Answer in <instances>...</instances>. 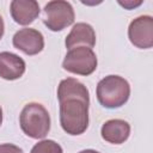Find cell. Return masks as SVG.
<instances>
[{
	"label": "cell",
	"instance_id": "obj_10",
	"mask_svg": "<svg viewBox=\"0 0 153 153\" xmlns=\"http://www.w3.org/2000/svg\"><path fill=\"white\" fill-rule=\"evenodd\" d=\"M100 135L103 140L112 145L124 143L130 135V124L120 118H114L106 121L100 129Z\"/></svg>",
	"mask_w": 153,
	"mask_h": 153
},
{
	"label": "cell",
	"instance_id": "obj_12",
	"mask_svg": "<svg viewBox=\"0 0 153 153\" xmlns=\"http://www.w3.org/2000/svg\"><path fill=\"white\" fill-rule=\"evenodd\" d=\"M30 153H63V149L54 140H42L31 148Z\"/></svg>",
	"mask_w": 153,
	"mask_h": 153
},
{
	"label": "cell",
	"instance_id": "obj_2",
	"mask_svg": "<svg viewBox=\"0 0 153 153\" xmlns=\"http://www.w3.org/2000/svg\"><path fill=\"white\" fill-rule=\"evenodd\" d=\"M96 94L102 106L106 109H117L128 102L130 85L120 75H108L97 84Z\"/></svg>",
	"mask_w": 153,
	"mask_h": 153
},
{
	"label": "cell",
	"instance_id": "obj_7",
	"mask_svg": "<svg viewBox=\"0 0 153 153\" xmlns=\"http://www.w3.org/2000/svg\"><path fill=\"white\" fill-rule=\"evenodd\" d=\"M13 47L26 55H37L44 48L43 35L32 27H24L18 30L12 38Z\"/></svg>",
	"mask_w": 153,
	"mask_h": 153
},
{
	"label": "cell",
	"instance_id": "obj_15",
	"mask_svg": "<svg viewBox=\"0 0 153 153\" xmlns=\"http://www.w3.org/2000/svg\"><path fill=\"white\" fill-rule=\"evenodd\" d=\"M4 32H5V24H4V19H2V17L0 16V39L2 38Z\"/></svg>",
	"mask_w": 153,
	"mask_h": 153
},
{
	"label": "cell",
	"instance_id": "obj_8",
	"mask_svg": "<svg viewBox=\"0 0 153 153\" xmlns=\"http://www.w3.org/2000/svg\"><path fill=\"white\" fill-rule=\"evenodd\" d=\"M65 44L67 49H73L78 47H86L92 49L96 44L94 29L87 23L74 24L71 32L66 37Z\"/></svg>",
	"mask_w": 153,
	"mask_h": 153
},
{
	"label": "cell",
	"instance_id": "obj_1",
	"mask_svg": "<svg viewBox=\"0 0 153 153\" xmlns=\"http://www.w3.org/2000/svg\"><path fill=\"white\" fill-rule=\"evenodd\" d=\"M60 124L69 135H81L88 127L90 93L87 87L74 78L60 81L57 86Z\"/></svg>",
	"mask_w": 153,
	"mask_h": 153
},
{
	"label": "cell",
	"instance_id": "obj_17",
	"mask_svg": "<svg viewBox=\"0 0 153 153\" xmlns=\"http://www.w3.org/2000/svg\"><path fill=\"white\" fill-rule=\"evenodd\" d=\"M2 124V109H1V106H0V126Z\"/></svg>",
	"mask_w": 153,
	"mask_h": 153
},
{
	"label": "cell",
	"instance_id": "obj_11",
	"mask_svg": "<svg viewBox=\"0 0 153 153\" xmlns=\"http://www.w3.org/2000/svg\"><path fill=\"white\" fill-rule=\"evenodd\" d=\"M25 61L11 51L0 53V78L5 80H17L25 73Z\"/></svg>",
	"mask_w": 153,
	"mask_h": 153
},
{
	"label": "cell",
	"instance_id": "obj_5",
	"mask_svg": "<svg viewBox=\"0 0 153 153\" xmlns=\"http://www.w3.org/2000/svg\"><path fill=\"white\" fill-rule=\"evenodd\" d=\"M97 65L98 60L96 53L86 47L69 49L62 62V67L65 71L82 76L92 74L96 71Z\"/></svg>",
	"mask_w": 153,
	"mask_h": 153
},
{
	"label": "cell",
	"instance_id": "obj_14",
	"mask_svg": "<svg viewBox=\"0 0 153 153\" xmlns=\"http://www.w3.org/2000/svg\"><path fill=\"white\" fill-rule=\"evenodd\" d=\"M118 4H120L122 7H124L126 10H133V8L137 7V6H140V5L142 4V1H141V0H140V1L127 0V1H118Z\"/></svg>",
	"mask_w": 153,
	"mask_h": 153
},
{
	"label": "cell",
	"instance_id": "obj_9",
	"mask_svg": "<svg viewBox=\"0 0 153 153\" xmlns=\"http://www.w3.org/2000/svg\"><path fill=\"white\" fill-rule=\"evenodd\" d=\"M12 19L19 25H29L39 16L41 8L36 0H13L10 4Z\"/></svg>",
	"mask_w": 153,
	"mask_h": 153
},
{
	"label": "cell",
	"instance_id": "obj_16",
	"mask_svg": "<svg viewBox=\"0 0 153 153\" xmlns=\"http://www.w3.org/2000/svg\"><path fill=\"white\" fill-rule=\"evenodd\" d=\"M79 153H99V152L96 151V149H91V148H88V149H82V151H80Z\"/></svg>",
	"mask_w": 153,
	"mask_h": 153
},
{
	"label": "cell",
	"instance_id": "obj_4",
	"mask_svg": "<svg viewBox=\"0 0 153 153\" xmlns=\"http://www.w3.org/2000/svg\"><path fill=\"white\" fill-rule=\"evenodd\" d=\"M74 19L75 13L73 6L68 1H49L43 8V23L50 31H61L72 25L74 23Z\"/></svg>",
	"mask_w": 153,
	"mask_h": 153
},
{
	"label": "cell",
	"instance_id": "obj_13",
	"mask_svg": "<svg viewBox=\"0 0 153 153\" xmlns=\"http://www.w3.org/2000/svg\"><path fill=\"white\" fill-rule=\"evenodd\" d=\"M0 153H24L23 149L13 143H0Z\"/></svg>",
	"mask_w": 153,
	"mask_h": 153
},
{
	"label": "cell",
	"instance_id": "obj_3",
	"mask_svg": "<svg viewBox=\"0 0 153 153\" xmlns=\"http://www.w3.org/2000/svg\"><path fill=\"white\" fill-rule=\"evenodd\" d=\"M19 124L26 136L43 139L50 130V116L41 103H27L19 115Z\"/></svg>",
	"mask_w": 153,
	"mask_h": 153
},
{
	"label": "cell",
	"instance_id": "obj_6",
	"mask_svg": "<svg viewBox=\"0 0 153 153\" xmlns=\"http://www.w3.org/2000/svg\"><path fill=\"white\" fill-rule=\"evenodd\" d=\"M128 38L130 43L139 49H149L153 47V18L152 16H139L133 19L128 26Z\"/></svg>",
	"mask_w": 153,
	"mask_h": 153
}]
</instances>
